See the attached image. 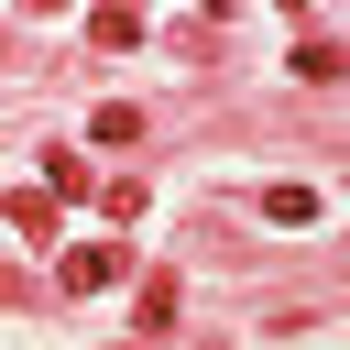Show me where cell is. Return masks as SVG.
Masks as SVG:
<instances>
[{
  "label": "cell",
  "mask_w": 350,
  "mask_h": 350,
  "mask_svg": "<svg viewBox=\"0 0 350 350\" xmlns=\"http://www.w3.org/2000/svg\"><path fill=\"white\" fill-rule=\"evenodd\" d=\"M120 273H131L120 241H66V252H55V284H66V295H109Z\"/></svg>",
  "instance_id": "cell-1"
},
{
  "label": "cell",
  "mask_w": 350,
  "mask_h": 350,
  "mask_svg": "<svg viewBox=\"0 0 350 350\" xmlns=\"http://www.w3.org/2000/svg\"><path fill=\"white\" fill-rule=\"evenodd\" d=\"M88 44H98V55H131V44H142V11H88Z\"/></svg>",
  "instance_id": "cell-2"
},
{
  "label": "cell",
  "mask_w": 350,
  "mask_h": 350,
  "mask_svg": "<svg viewBox=\"0 0 350 350\" xmlns=\"http://www.w3.org/2000/svg\"><path fill=\"white\" fill-rule=\"evenodd\" d=\"M44 186H55V197H88L98 175H88V153H77V142H55V153H44Z\"/></svg>",
  "instance_id": "cell-3"
},
{
  "label": "cell",
  "mask_w": 350,
  "mask_h": 350,
  "mask_svg": "<svg viewBox=\"0 0 350 350\" xmlns=\"http://www.w3.org/2000/svg\"><path fill=\"white\" fill-rule=\"evenodd\" d=\"M262 219H273V230H306V219H317V186H262Z\"/></svg>",
  "instance_id": "cell-4"
},
{
  "label": "cell",
  "mask_w": 350,
  "mask_h": 350,
  "mask_svg": "<svg viewBox=\"0 0 350 350\" xmlns=\"http://www.w3.org/2000/svg\"><path fill=\"white\" fill-rule=\"evenodd\" d=\"M0 219H11V230H33V241H44V230H55V197H44V186H11V197H0Z\"/></svg>",
  "instance_id": "cell-5"
},
{
  "label": "cell",
  "mask_w": 350,
  "mask_h": 350,
  "mask_svg": "<svg viewBox=\"0 0 350 350\" xmlns=\"http://www.w3.org/2000/svg\"><path fill=\"white\" fill-rule=\"evenodd\" d=\"M131 317H142V339H153V328H175V273H142V295H131Z\"/></svg>",
  "instance_id": "cell-6"
},
{
  "label": "cell",
  "mask_w": 350,
  "mask_h": 350,
  "mask_svg": "<svg viewBox=\"0 0 350 350\" xmlns=\"http://www.w3.org/2000/svg\"><path fill=\"white\" fill-rule=\"evenodd\" d=\"M98 197H109V219H142V208H153V186H142V175H98Z\"/></svg>",
  "instance_id": "cell-7"
}]
</instances>
